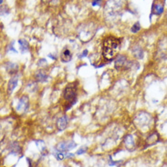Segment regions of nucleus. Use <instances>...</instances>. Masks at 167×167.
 I'll use <instances>...</instances> for the list:
<instances>
[{
    "label": "nucleus",
    "mask_w": 167,
    "mask_h": 167,
    "mask_svg": "<svg viewBox=\"0 0 167 167\" xmlns=\"http://www.w3.org/2000/svg\"><path fill=\"white\" fill-rule=\"evenodd\" d=\"M121 41L115 37H108L103 42L102 55L105 59L112 60L118 54Z\"/></svg>",
    "instance_id": "obj_1"
},
{
    "label": "nucleus",
    "mask_w": 167,
    "mask_h": 167,
    "mask_svg": "<svg viewBox=\"0 0 167 167\" xmlns=\"http://www.w3.org/2000/svg\"><path fill=\"white\" fill-rule=\"evenodd\" d=\"M63 97L69 103V108L76 103L77 94H76V85L74 84L68 85L63 92Z\"/></svg>",
    "instance_id": "obj_2"
},
{
    "label": "nucleus",
    "mask_w": 167,
    "mask_h": 167,
    "mask_svg": "<svg viewBox=\"0 0 167 167\" xmlns=\"http://www.w3.org/2000/svg\"><path fill=\"white\" fill-rule=\"evenodd\" d=\"M76 146H77V143H74V142H72V141L71 142H61V143H60L57 145V148L56 149L58 151H60V152L65 153L67 151H69V150L75 148Z\"/></svg>",
    "instance_id": "obj_3"
},
{
    "label": "nucleus",
    "mask_w": 167,
    "mask_h": 167,
    "mask_svg": "<svg viewBox=\"0 0 167 167\" xmlns=\"http://www.w3.org/2000/svg\"><path fill=\"white\" fill-rule=\"evenodd\" d=\"M29 97L28 96H23L21 97L19 101H18V103L17 105V111L18 112H21V113H25L28 108H29Z\"/></svg>",
    "instance_id": "obj_4"
},
{
    "label": "nucleus",
    "mask_w": 167,
    "mask_h": 167,
    "mask_svg": "<svg viewBox=\"0 0 167 167\" xmlns=\"http://www.w3.org/2000/svg\"><path fill=\"white\" fill-rule=\"evenodd\" d=\"M127 63V57L125 56L122 55H119L116 59H115V63H114V67L116 69H121L122 67H125V64Z\"/></svg>",
    "instance_id": "obj_5"
},
{
    "label": "nucleus",
    "mask_w": 167,
    "mask_h": 167,
    "mask_svg": "<svg viewBox=\"0 0 167 167\" xmlns=\"http://www.w3.org/2000/svg\"><path fill=\"white\" fill-rule=\"evenodd\" d=\"M5 68H6V72L8 74H15L18 71V66H17V64L13 63V62H7V63H6Z\"/></svg>",
    "instance_id": "obj_6"
},
{
    "label": "nucleus",
    "mask_w": 167,
    "mask_h": 167,
    "mask_svg": "<svg viewBox=\"0 0 167 167\" xmlns=\"http://www.w3.org/2000/svg\"><path fill=\"white\" fill-rule=\"evenodd\" d=\"M17 82H18V78H17V76H13L10 80H9V82H8V85H7V92H8V94H12V92H13V90L16 88V86L17 85Z\"/></svg>",
    "instance_id": "obj_7"
},
{
    "label": "nucleus",
    "mask_w": 167,
    "mask_h": 167,
    "mask_svg": "<svg viewBox=\"0 0 167 167\" xmlns=\"http://www.w3.org/2000/svg\"><path fill=\"white\" fill-rule=\"evenodd\" d=\"M67 125H68V117L66 116V115H64V116H62V117L59 118V119H58V121H57V127H58V129H59L60 131L64 130V129L66 128Z\"/></svg>",
    "instance_id": "obj_8"
},
{
    "label": "nucleus",
    "mask_w": 167,
    "mask_h": 167,
    "mask_svg": "<svg viewBox=\"0 0 167 167\" xmlns=\"http://www.w3.org/2000/svg\"><path fill=\"white\" fill-rule=\"evenodd\" d=\"M71 58H72V55H71L70 51L68 49H67V48H65L63 50V52L61 53V55H60L61 61L63 63H68V62H69L71 60Z\"/></svg>",
    "instance_id": "obj_9"
},
{
    "label": "nucleus",
    "mask_w": 167,
    "mask_h": 167,
    "mask_svg": "<svg viewBox=\"0 0 167 167\" xmlns=\"http://www.w3.org/2000/svg\"><path fill=\"white\" fill-rule=\"evenodd\" d=\"M35 79L37 82H39V83H45L47 80H48V75L45 74L43 72L39 71L37 73L35 74Z\"/></svg>",
    "instance_id": "obj_10"
},
{
    "label": "nucleus",
    "mask_w": 167,
    "mask_h": 167,
    "mask_svg": "<svg viewBox=\"0 0 167 167\" xmlns=\"http://www.w3.org/2000/svg\"><path fill=\"white\" fill-rule=\"evenodd\" d=\"M9 152H10V154H17L21 153V148H20V146L18 145L17 143H12L9 145Z\"/></svg>",
    "instance_id": "obj_11"
},
{
    "label": "nucleus",
    "mask_w": 167,
    "mask_h": 167,
    "mask_svg": "<svg viewBox=\"0 0 167 167\" xmlns=\"http://www.w3.org/2000/svg\"><path fill=\"white\" fill-rule=\"evenodd\" d=\"M133 55L135 58L142 59L143 57V51L140 46H134L133 48Z\"/></svg>",
    "instance_id": "obj_12"
},
{
    "label": "nucleus",
    "mask_w": 167,
    "mask_h": 167,
    "mask_svg": "<svg viewBox=\"0 0 167 167\" xmlns=\"http://www.w3.org/2000/svg\"><path fill=\"white\" fill-rule=\"evenodd\" d=\"M36 144L38 147V150L40 151V153H41L42 155H46L48 154V152H47V146H46V144H45V143L43 141H41V140L40 141H36Z\"/></svg>",
    "instance_id": "obj_13"
},
{
    "label": "nucleus",
    "mask_w": 167,
    "mask_h": 167,
    "mask_svg": "<svg viewBox=\"0 0 167 167\" xmlns=\"http://www.w3.org/2000/svg\"><path fill=\"white\" fill-rule=\"evenodd\" d=\"M18 44L20 45V50H21V53L24 54L26 52L29 51V45L28 43V41L24 40V39H20L18 40Z\"/></svg>",
    "instance_id": "obj_14"
},
{
    "label": "nucleus",
    "mask_w": 167,
    "mask_h": 167,
    "mask_svg": "<svg viewBox=\"0 0 167 167\" xmlns=\"http://www.w3.org/2000/svg\"><path fill=\"white\" fill-rule=\"evenodd\" d=\"M124 143L127 147H133L134 145V141L133 135L131 134H127L124 138Z\"/></svg>",
    "instance_id": "obj_15"
},
{
    "label": "nucleus",
    "mask_w": 167,
    "mask_h": 167,
    "mask_svg": "<svg viewBox=\"0 0 167 167\" xmlns=\"http://www.w3.org/2000/svg\"><path fill=\"white\" fill-rule=\"evenodd\" d=\"M153 11L155 15H161L164 12V5L161 4H157L153 7Z\"/></svg>",
    "instance_id": "obj_16"
},
{
    "label": "nucleus",
    "mask_w": 167,
    "mask_h": 167,
    "mask_svg": "<svg viewBox=\"0 0 167 167\" xmlns=\"http://www.w3.org/2000/svg\"><path fill=\"white\" fill-rule=\"evenodd\" d=\"M140 29H141L140 23H139V22H137V23H135L134 26L132 27V28H131V31H132V33L136 34L137 32H139V31H140Z\"/></svg>",
    "instance_id": "obj_17"
},
{
    "label": "nucleus",
    "mask_w": 167,
    "mask_h": 167,
    "mask_svg": "<svg viewBox=\"0 0 167 167\" xmlns=\"http://www.w3.org/2000/svg\"><path fill=\"white\" fill-rule=\"evenodd\" d=\"M13 44H14V42H12V43H11V45L7 46V48H6V53H9V52L17 53V50L13 47Z\"/></svg>",
    "instance_id": "obj_18"
},
{
    "label": "nucleus",
    "mask_w": 167,
    "mask_h": 167,
    "mask_svg": "<svg viewBox=\"0 0 167 167\" xmlns=\"http://www.w3.org/2000/svg\"><path fill=\"white\" fill-rule=\"evenodd\" d=\"M86 151H87V147L86 146H84V147H80L77 152H76V154H84V153H86Z\"/></svg>",
    "instance_id": "obj_19"
},
{
    "label": "nucleus",
    "mask_w": 167,
    "mask_h": 167,
    "mask_svg": "<svg viewBox=\"0 0 167 167\" xmlns=\"http://www.w3.org/2000/svg\"><path fill=\"white\" fill-rule=\"evenodd\" d=\"M119 163H121L120 161L119 162H115V161H113L112 159H111V156H110L109 157V165H111V166H114L116 164H119Z\"/></svg>",
    "instance_id": "obj_20"
},
{
    "label": "nucleus",
    "mask_w": 167,
    "mask_h": 167,
    "mask_svg": "<svg viewBox=\"0 0 167 167\" xmlns=\"http://www.w3.org/2000/svg\"><path fill=\"white\" fill-rule=\"evenodd\" d=\"M39 67H41V66H46L47 65V61H46V59H44V58H41V59H39V61H38V64H37Z\"/></svg>",
    "instance_id": "obj_21"
},
{
    "label": "nucleus",
    "mask_w": 167,
    "mask_h": 167,
    "mask_svg": "<svg viewBox=\"0 0 167 167\" xmlns=\"http://www.w3.org/2000/svg\"><path fill=\"white\" fill-rule=\"evenodd\" d=\"M101 4V0H93L92 1V5L95 6V5H100Z\"/></svg>",
    "instance_id": "obj_22"
},
{
    "label": "nucleus",
    "mask_w": 167,
    "mask_h": 167,
    "mask_svg": "<svg viewBox=\"0 0 167 167\" xmlns=\"http://www.w3.org/2000/svg\"><path fill=\"white\" fill-rule=\"evenodd\" d=\"M87 55H88V50H84V51L81 53V55L80 56V58H82V57H85Z\"/></svg>",
    "instance_id": "obj_23"
},
{
    "label": "nucleus",
    "mask_w": 167,
    "mask_h": 167,
    "mask_svg": "<svg viewBox=\"0 0 167 167\" xmlns=\"http://www.w3.org/2000/svg\"><path fill=\"white\" fill-rule=\"evenodd\" d=\"M72 157H74V154H68V153L65 154V158H72Z\"/></svg>",
    "instance_id": "obj_24"
},
{
    "label": "nucleus",
    "mask_w": 167,
    "mask_h": 167,
    "mask_svg": "<svg viewBox=\"0 0 167 167\" xmlns=\"http://www.w3.org/2000/svg\"><path fill=\"white\" fill-rule=\"evenodd\" d=\"M49 57H50V58H51V59H53V60H56V56H52L51 54H49Z\"/></svg>",
    "instance_id": "obj_25"
},
{
    "label": "nucleus",
    "mask_w": 167,
    "mask_h": 167,
    "mask_svg": "<svg viewBox=\"0 0 167 167\" xmlns=\"http://www.w3.org/2000/svg\"><path fill=\"white\" fill-rule=\"evenodd\" d=\"M65 167H68V166H65Z\"/></svg>",
    "instance_id": "obj_26"
}]
</instances>
